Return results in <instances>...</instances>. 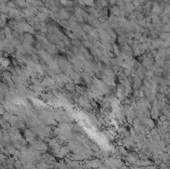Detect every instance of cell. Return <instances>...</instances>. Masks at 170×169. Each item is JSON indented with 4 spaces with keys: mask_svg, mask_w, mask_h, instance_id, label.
<instances>
[{
    "mask_svg": "<svg viewBox=\"0 0 170 169\" xmlns=\"http://www.w3.org/2000/svg\"></svg>",
    "mask_w": 170,
    "mask_h": 169,
    "instance_id": "cell-23",
    "label": "cell"
},
{
    "mask_svg": "<svg viewBox=\"0 0 170 169\" xmlns=\"http://www.w3.org/2000/svg\"><path fill=\"white\" fill-rule=\"evenodd\" d=\"M11 65V60L8 58V57H4L2 56L1 57V67L5 68L6 70H8V68L10 67Z\"/></svg>",
    "mask_w": 170,
    "mask_h": 169,
    "instance_id": "cell-7",
    "label": "cell"
},
{
    "mask_svg": "<svg viewBox=\"0 0 170 169\" xmlns=\"http://www.w3.org/2000/svg\"><path fill=\"white\" fill-rule=\"evenodd\" d=\"M23 37H24L23 43L25 42V43H29V44H31V45H35L36 41H35V39H34V37H33V35H32V34L25 33V34L23 35Z\"/></svg>",
    "mask_w": 170,
    "mask_h": 169,
    "instance_id": "cell-4",
    "label": "cell"
},
{
    "mask_svg": "<svg viewBox=\"0 0 170 169\" xmlns=\"http://www.w3.org/2000/svg\"><path fill=\"white\" fill-rule=\"evenodd\" d=\"M100 3H101V5H102L104 8H108V6H109L108 0H101Z\"/></svg>",
    "mask_w": 170,
    "mask_h": 169,
    "instance_id": "cell-19",
    "label": "cell"
},
{
    "mask_svg": "<svg viewBox=\"0 0 170 169\" xmlns=\"http://www.w3.org/2000/svg\"><path fill=\"white\" fill-rule=\"evenodd\" d=\"M162 1H163V2H168L169 0H162Z\"/></svg>",
    "mask_w": 170,
    "mask_h": 169,
    "instance_id": "cell-22",
    "label": "cell"
},
{
    "mask_svg": "<svg viewBox=\"0 0 170 169\" xmlns=\"http://www.w3.org/2000/svg\"><path fill=\"white\" fill-rule=\"evenodd\" d=\"M118 19H119V17H117L115 15H112V14H109V16L108 18V21L110 23V25H113V24L118 23Z\"/></svg>",
    "mask_w": 170,
    "mask_h": 169,
    "instance_id": "cell-12",
    "label": "cell"
},
{
    "mask_svg": "<svg viewBox=\"0 0 170 169\" xmlns=\"http://www.w3.org/2000/svg\"><path fill=\"white\" fill-rule=\"evenodd\" d=\"M58 17H59L60 20H69L72 16H71L70 12H68V11L65 9V7H62V8L60 9V11L58 12Z\"/></svg>",
    "mask_w": 170,
    "mask_h": 169,
    "instance_id": "cell-1",
    "label": "cell"
},
{
    "mask_svg": "<svg viewBox=\"0 0 170 169\" xmlns=\"http://www.w3.org/2000/svg\"><path fill=\"white\" fill-rule=\"evenodd\" d=\"M70 77H71V79L73 80V82H74L75 84H79V83H81V80H82V74H80V73H78V72H73V73L70 75Z\"/></svg>",
    "mask_w": 170,
    "mask_h": 169,
    "instance_id": "cell-5",
    "label": "cell"
},
{
    "mask_svg": "<svg viewBox=\"0 0 170 169\" xmlns=\"http://www.w3.org/2000/svg\"><path fill=\"white\" fill-rule=\"evenodd\" d=\"M82 79L85 81V83L90 87L93 83V77H91L88 73H86V72H83L82 73Z\"/></svg>",
    "mask_w": 170,
    "mask_h": 169,
    "instance_id": "cell-6",
    "label": "cell"
},
{
    "mask_svg": "<svg viewBox=\"0 0 170 169\" xmlns=\"http://www.w3.org/2000/svg\"><path fill=\"white\" fill-rule=\"evenodd\" d=\"M108 9H109V14H112V15H115V16L119 17V14H120L121 9L117 5L112 6V7H108Z\"/></svg>",
    "mask_w": 170,
    "mask_h": 169,
    "instance_id": "cell-8",
    "label": "cell"
},
{
    "mask_svg": "<svg viewBox=\"0 0 170 169\" xmlns=\"http://www.w3.org/2000/svg\"><path fill=\"white\" fill-rule=\"evenodd\" d=\"M65 89L70 92H75L77 90V86L75 85V83H68L65 86Z\"/></svg>",
    "mask_w": 170,
    "mask_h": 169,
    "instance_id": "cell-9",
    "label": "cell"
},
{
    "mask_svg": "<svg viewBox=\"0 0 170 169\" xmlns=\"http://www.w3.org/2000/svg\"><path fill=\"white\" fill-rule=\"evenodd\" d=\"M101 80L108 86V87H111V88H114L115 87V83H114V80L113 79H111V78H109V77H108V76H106L105 74H103L102 75V77H101Z\"/></svg>",
    "mask_w": 170,
    "mask_h": 169,
    "instance_id": "cell-2",
    "label": "cell"
},
{
    "mask_svg": "<svg viewBox=\"0 0 170 169\" xmlns=\"http://www.w3.org/2000/svg\"><path fill=\"white\" fill-rule=\"evenodd\" d=\"M64 43H65V45H66V47H67V49H71V48L73 47V44H72V40L67 36V35H65V37H64V39L62 40Z\"/></svg>",
    "mask_w": 170,
    "mask_h": 169,
    "instance_id": "cell-14",
    "label": "cell"
},
{
    "mask_svg": "<svg viewBox=\"0 0 170 169\" xmlns=\"http://www.w3.org/2000/svg\"><path fill=\"white\" fill-rule=\"evenodd\" d=\"M82 28H83V30L89 35V34H91V32L94 29V28H93L90 24H88V23H84V24H82Z\"/></svg>",
    "mask_w": 170,
    "mask_h": 169,
    "instance_id": "cell-11",
    "label": "cell"
},
{
    "mask_svg": "<svg viewBox=\"0 0 170 169\" xmlns=\"http://www.w3.org/2000/svg\"><path fill=\"white\" fill-rule=\"evenodd\" d=\"M103 74H105L106 76H108V77H109V78H111V79L115 80L116 74H115L114 72H113V70H112V67H108V66H106V67H105V69H104V71H103Z\"/></svg>",
    "mask_w": 170,
    "mask_h": 169,
    "instance_id": "cell-3",
    "label": "cell"
},
{
    "mask_svg": "<svg viewBox=\"0 0 170 169\" xmlns=\"http://www.w3.org/2000/svg\"><path fill=\"white\" fill-rule=\"evenodd\" d=\"M132 92V89L130 86H125L124 87V96H128L130 94V92Z\"/></svg>",
    "mask_w": 170,
    "mask_h": 169,
    "instance_id": "cell-18",
    "label": "cell"
},
{
    "mask_svg": "<svg viewBox=\"0 0 170 169\" xmlns=\"http://www.w3.org/2000/svg\"><path fill=\"white\" fill-rule=\"evenodd\" d=\"M16 52H19V53H21L22 55H28V53H27V51H26L25 47H24L23 44H20V45H18V46L16 47Z\"/></svg>",
    "mask_w": 170,
    "mask_h": 169,
    "instance_id": "cell-13",
    "label": "cell"
},
{
    "mask_svg": "<svg viewBox=\"0 0 170 169\" xmlns=\"http://www.w3.org/2000/svg\"><path fill=\"white\" fill-rule=\"evenodd\" d=\"M135 6L132 4V3H128V4H126V7H125V12H126V14H127V16L129 15V14H131V13H133L134 11H135ZM126 16V17H127Z\"/></svg>",
    "mask_w": 170,
    "mask_h": 169,
    "instance_id": "cell-10",
    "label": "cell"
},
{
    "mask_svg": "<svg viewBox=\"0 0 170 169\" xmlns=\"http://www.w3.org/2000/svg\"><path fill=\"white\" fill-rule=\"evenodd\" d=\"M82 44H83V46L85 48H87V49H89V50H92L93 47V44L91 41H89V40H83L82 41Z\"/></svg>",
    "mask_w": 170,
    "mask_h": 169,
    "instance_id": "cell-16",
    "label": "cell"
},
{
    "mask_svg": "<svg viewBox=\"0 0 170 169\" xmlns=\"http://www.w3.org/2000/svg\"><path fill=\"white\" fill-rule=\"evenodd\" d=\"M58 24H59V25H60L62 28H64V29H66V30H69V29H70L69 20H60V22H59Z\"/></svg>",
    "mask_w": 170,
    "mask_h": 169,
    "instance_id": "cell-15",
    "label": "cell"
},
{
    "mask_svg": "<svg viewBox=\"0 0 170 169\" xmlns=\"http://www.w3.org/2000/svg\"><path fill=\"white\" fill-rule=\"evenodd\" d=\"M116 4H117V2H116V0H108V5H109V7L115 6Z\"/></svg>",
    "mask_w": 170,
    "mask_h": 169,
    "instance_id": "cell-20",
    "label": "cell"
},
{
    "mask_svg": "<svg viewBox=\"0 0 170 169\" xmlns=\"http://www.w3.org/2000/svg\"><path fill=\"white\" fill-rule=\"evenodd\" d=\"M112 47H113V54L115 55V57H118V56L120 55V52H121L119 46H118L117 44L113 43V44H112Z\"/></svg>",
    "mask_w": 170,
    "mask_h": 169,
    "instance_id": "cell-17",
    "label": "cell"
},
{
    "mask_svg": "<svg viewBox=\"0 0 170 169\" xmlns=\"http://www.w3.org/2000/svg\"><path fill=\"white\" fill-rule=\"evenodd\" d=\"M124 1L125 4H128V3H132L133 0H124Z\"/></svg>",
    "mask_w": 170,
    "mask_h": 169,
    "instance_id": "cell-21",
    "label": "cell"
}]
</instances>
